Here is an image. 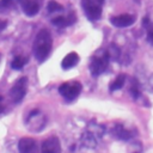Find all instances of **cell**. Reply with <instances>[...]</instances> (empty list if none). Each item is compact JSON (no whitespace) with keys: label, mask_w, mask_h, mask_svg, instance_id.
<instances>
[{"label":"cell","mask_w":153,"mask_h":153,"mask_svg":"<svg viewBox=\"0 0 153 153\" xmlns=\"http://www.w3.org/2000/svg\"><path fill=\"white\" fill-rule=\"evenodd\" d=\"M51 47H53V38L50 31L45 27L41 29L37 32L32 44V53L36 60L38 62H44L51 51Z\"/></svg>","instance_id":"obj_1"},{"label":"cell","mask_w":153,"mask_h":153,"mask_svg":"<svg viewBox=\"0 0 153 153\" xmlns=\"http://www.w3.org/2000/svg\"><path fill=\"white\" fill-rule=\"evenodd\" d=\"M104 134H105V127L103 124H99L97 122H90L85 128L84 133L81 134L80 137L81 145L87 148H94L99 143Z\"/></svg>","instance_id":"obj_2"},{"label":"cell","mask_w":153,"mask_h":153,"mask_svg":"<svg viewBox=\"0 0 153 153\" xmlns=\"http://www.w3.org/2000/svg\"><path fill=\"white\" fill-rule=\"evenodd\" d=\"M110 60H111V56L108 49H99L98 51H96L91 56V60L88 63V69L92 76H98L103 74L108 69Z\"/></svg>","instance_id":"obj_3"},{"label":"cell","mask_w":153,"mask_h":153,"mask_svg":"<svg viewBox=\"0 0 153 153\" xmlns=\"http://www.w3.org/2000/svg\"><path fill=\"white\" fill-rule=\"evenodd\" d=\"M105 0H81V7L90 22H97L102 17L103 5Z\"/></svg>","instance_id":"obj_4"},{"label":"cell","mask_w":153,"mask_h":153,"mask_svg":"<svg viewBox=\"0 0 153 153\" xmlns=\"http://www.w3.org/2000/svg\"><path fill=\"white\" fill-rule=\"evenodd\" d=\"M81 84L76 80H71L67 82H63L59 86V93L62 96V98L67 102H73L81 92Z\"/></svg>","instance_id":"obj_5"},{"label":"cell","mask_w":153,"mask_h":153,"mask_svg":"<svg viewBox=\"0 0 153 153\" xmlns=\"http://www.w3.org/2000/svg\"><path fill=\"white\" fill-rule=\"evenodd\" d=\"M26 91H27V78L26 76H20L12 85L8 94H10L11 100L14 104H18L24 99V97L26 94Z\"/></svg>","instance_id":"obj_6"},{"label":"cell","mask_w":153,"mask_h":153,"mask_svg":"<svg viewBox=\"0 0 153 153\" xmlns=\"http://www.w3.org/2000/svg\"><path fill=\"white\" fill-rule=\"evenodd\" d=\"M26 126L29 129L33 131H39L45 126V117L38 109H35L29 114L26 118Z\"/></svg>","instance_id":"obj_7"},{"label":"cell","mask_w":153,"mask_h":153,"mask_svg":"<svg viewBox=\"0 0 153 153\" xmlns=\"http://www.w3.org/2000/svg\"><path fill=\"white\" fill-rule=\"evenodd\" d=\"M19 6L25 16L33 17L39 12L42 6V0H20Z\"/></svg>","instance_id":"obj_8"},{"label":"cell","mask_w":153,"mask_h":153,"mask_svg":"<svg viewBox=\"0 0 153 153\" xmlns=\"http://www.w3.org/2000/svg\"><path fill=\"white\" fill-rule=\"evenodd\" d=\"M41 153H61V143L57 136L47 137L41 146Z\"/></svg>","instance_id":"obj_9"},{"label":"cell","mask_w":153,"mask_h":153,"mask_svg":"<svg viewBox=\"0 0 153 153\" xmlns=\"http://www.w3.org/2000/svg\"><path fill=\"white\" fill-rule=\"evenodd\" d=\"M19 153H38V145L32 137H22L18 142Z\"/></svg>","instance_id":"obj_10"},{"label":"cell","mask_w":153,"mask_h":153,"mask_svg":"<svg viewBox=\"0 0 153 153\" xmlns=\"http://www.w3.org/2000/svg\"><path fill=\"white\" fill-rule=\"evenodd\" d=\"M134 22H135V17L128 13H123V14L110 18V23L116 27H127L134 24Z\"/></svg>","instance_id":"obj_11"},{"label":"cell","mask_w":153,"mask_h":153,"mask_svg":"<svg viewBox=\"0 0 153 153\" xmlns=\"http://www.w3.org/2000/svg\"><path fill=\"white\" fill-rule=\"evenodd\" d=\"M76 20V16L71 12L66 16H57V17H54L51 18V23L53 25L57 26V27H66V26H69L72 24H74Z\"/></svg>","instance_id":"obj_12"},{"label":"cell","mask_w":153,"mask_h":153,"mask_svg":"<svg viewBox=\"0 0 153 153\" xmlns=\"http://www.w3.org/2000/svg\"><path fill=\"white\" fill-rule=\"evenodd\" d=\"M111 133L115 137L120 140H129L130 137H133V131L127 129L123 124H115L111 129Z\"/></svg>","instance_id":"obj_13"},{"label":"cell","mask_w":153,"mask_h":153,"mask_svg":"<svg viewBox=\"0 0 153 153\" xmlns=\"http://www.w3.org/2000/svg\"><path fill=\"white\" fill-rule=\"evenodd\" d=\"M79 60H80L79 55H78L76 53H74V51H71V53L67 54V55L63 57V60L61 61V67H62L63 69H71V68H73L75 65H78Z\"/></svg>","instance_id":"obj_14"},{"label":"cell","mask_w":153,"mask_h":153,"mask_svg":"<svg viewBox=\"0 0 153 153\" xmlns=\"http://www.w3.org/2000/svg\"><path fill=\"white\" fill-rule=\"evenodd\" d=\"M142 26L146 31V37H147V42L153 45V23L151 22V19L146 16L142 18Z\"/></svg>","instance_id":"obj_15"},{"label":"cell","mask_w":153,"mask_h":153,"mask_svg":"<svg viewBox=\"0 0 153 153\" xmlns=\"http://www.w3.org/2000/svg\"><path fill=\"white\" fill-rule=\"evenodd\" d=\"M20 0H0V13H5L16 10L19 6Z\"/></svg>","instance_id":"obj_16"},{"label":"cell","mask_w":153,"mask_h":153,"mask_svg":"<svg viewBox=\"0 0 153 153\" xmlns=\"http://www.w3.org/2000/svg\"><path fill=\"white\" fill-rule=\"evenodd\" d=\"M29 62V57L27 56H23V55H17L13 57L12 62H11V67L14 71H20L26 63Z\"/></svg>","instance_id":"obj_17"},{"label":"cell","mask_w":153,"mask_h":153,"mask_svg":"<svg viewBox=\"0 0 153 153\" xmlns=\"http://www.w3.org/2000/svg\"><path fill=\"white\" fill-rule=\"evenodd\" d=\"M124 82H126V74H118L116 76V79L110 84V92H114V91H117L120 88H122L124 86Z\"/></svg>","instance_id":"obj_18"},{"label":"cell","mask_w":153,"mask_h":153,"mask_svg":"<svg viewBox=\"0 0 153 153\" xmlns=\"http://www.w3.org/2000/svg\"><path fill=\"white\" fill-rule=\"evenodd\" d=\"M129 92H130V94H131V97H133L134 99H136V98H139V97L141 96L140 84H139V81H137L135 78H133V79H131V81H130Z\"/></svg>","instance_id":"obj_19"},{"label":"cell","mask_w":153,"mask_h":153,"mask_svg":"<svg viewBox=\"0 0 153 153\" xmlns=\"http://www.w3.org/2000/svg\"><path fill=\"white\" fill-rule=\"evenodd\" d=\"M47 10H48V13H56V12H62L63 11V6L60 5L59 2H56L55 0H50L47 5Z\"/></svg>","instance_id":"obj_20"},{"label":"cell","mask_w":153,"mask_h":153,"mask_svg":"<svg viewBox=\"0 0 153 153\" xmlns=\"http://www.w3.org/2000/svg\"><path fill=\"white\" fill-rule=\"evenodd\" d=\"M5 111V102H4V97L0 94V115Z\"/></svg>","instance_id":"obj_21"},{"label":"cell","mask_w":153,"mask_h":153,"mask_svg":"<svg viewBox=\"0 0 153 153\" xmlns=\"http://www.w3.org/2000/svg\"><path fill=\"white\" fill-rule=\"evenodd\" d=\"M6 26H7V22L4 19H0V31H2Z\"/></svg>","instance_id":"obj_22"},{"label":"cell","mask_w":153,"mask_h":153,"mask_svg":"<svg viewBox=\"0 0 153 153\" xmlns=\"http://www.w3.org/2000/svg\"><path fill=\"white\" fill-rule=\"evenodd\" d=\"M0 61H1V54H0Z\"/></svg>","instance_id":"obj_23"}]
</instances>
